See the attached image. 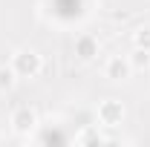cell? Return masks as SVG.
<instances>
[{"label": "cell", "mask_w": 150, "mask_h": 147, "mask_svg": "<svg viewBox=\"0 0 150 147\" xmlns=\"http://www.w3.org/2000/svg\"><path fill=\"white\" fill-rule=\"evenodd\" d=\"M98 40H95L93 35H81L78 40H75V55L81 58V61H93L95 55H98Z\"/></svg>", "instance_id": "cell-5"}, {"label": "cell", "mask_w": 150, "mask_h": 147, "mask_svg": "<svg viewBox=\"0 0 150 147\" xmlns=\"http://www.w3.org/2000/svg\"><path fill=\"white\" fill-rule=\"evenodd\" d=\"M130 72H133L130 61L121 58V55H112L110 61H107V66H104V75H107L110 81H124V78H130Z\"/></svg>", "instance_id": "cell-4"}, {"label": "cell", "mask_w": 150, "mask_h": 147, "mask_svg": "<svg viewBox=\"0 0 150 147\" xmlns=\"http://www.w3.org/2000/svg\"><path fill=\"white\" fill-rule=\"evenodd\" d=\"M98 121L104 124V127H118L121 121H124V107H121V101H101L98 104Z\"/></svg>", "instance_id": "cell-2"}, {"label": "cell", "mask_w": 150, "mask_h": 147, "mask_svg": "<svg viewBox=\"0 0 150 147\" xmlns=\"http://www.w3.org/2000/svg\"><path fill=\"white\" fill-rule=\"evenodd\" d=\"M9 124H12V130L15 133H32V130L38 127V112L32 110V107H18V110L12 112V118H9Z\"/></svg>", "instance_id": "cell-3"}, {"label": "cell", "mask_w": 150, "mask_h": 147, "mask_svg": "<svg viewBox=\"0 0 150 147\" xmlns=\"http://www.w3.org/2000/svg\"><path fill=\"white\" fill-rule=\"evenodd\" d=\"M12 69L18 72V78H35L43 69V58L35 49H20L12 55Z\"/></svg>", "instance_id": "cell-1"}, {"label": "cell", "mask_w": 150, "mask_h": 147, "mask_svg": "<svg viewBox=\"0 0 150 147\" xmlns=\"http://www.w3.org/2000/svg\"><path fill=\"white\" fill-rule=\"evenodd\" d=\"M130 61L133 69H147L150 66V52H144V49H133V55L127 58Z\"/></svg>", "instance_id": "cell-8"}, {"label": "cell", "mask_w": 150, "mask_h": 147, "mask_svg": "<svg viewBox=\"0 0 150 147\" xmlns=\"http://www.w3.org/2000/svg\"><path fill=\"white\" fill-rule=\"evenodd\" d=\"M15 84H18V72L12 69V64H9V66H0V92L12 90Z\"/></svg>", "instance_id": "cell-6"}, {"label": "cell", "mask_w": 150, "mask_h": 147, "mask_svg": "<svg viewBox=\"0 0 150 147\" xmlns=\"http://www.w3.org/2000/svg\"><path fill=\"white\" fill-rule=\"evenodd\" d=\"M133 43H136V49H144V52H150V26L136 29V32H133Z\"/></svg>", "instance_id": "cell-7"}]
</instances>
